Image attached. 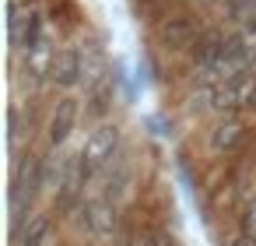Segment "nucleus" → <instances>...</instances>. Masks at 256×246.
<instances>
[{
    "mask_svg": "<svg viewBox=\"0 0 256 246\" xmlns=\"http://www.w3.org/2000/svg\"><path fill=\"white\" fill-rule=\"evenodd\" d=\"M134 4H137V8H165L168 0H134Z\"/></svg>",
    "mask_w": 256,
    "mask_h": 246,
    "instance_id": "nucleus-12",
    "label": "nucleus"
},
{
    "mask_svg": "<svg viewBox=\"0 0 256 246\" xmlns=\"http://www.w3.org/2000/svg\"><path fill=\"white\" fill-rule=\"evenodd\" d=\"M238 232H246V235L256 239V197L246 204V214H242V221H238Z\"/></svg>",
    "mask_w": 256,
    "mask_h": 246,
    "instance_id": "nucleus-11",
    "label": "nucleus"
},
{
    "mask_svg": "<svg viewBox=\"0 0 256 246\" xmlns=\"http://www.w3.org/2000/svg\"><path fill=\"white\" fill-rule=\"evenodd\" d=\"M42 39V11L28 0H8V43L11 53H25Z\"/></svg>",
    "mask_w": 256,
    "mask_h": 246,
    "instance_id": "nucleus-3",
    "label": "nucleus"
},
{
    "mask_svg": "<svg viewBox=\"0 0 256 246\" xmlns=\"http://www.w3.org/2000/svg\"><path fill=\"white\" fill-rule=\"evenodd\" d=\"M137 246H140V239H137Z\"/></svg>",
    "mask_w": 256,
    "mask_h": 246,
    "instance_id": "nucleus-14",
    "label": "nucleus"
},
{
    "mask_svg": "<svg viewBox=\"0 0 256 246\" xmlns=\"http://www.w3.org/2000/svg\"><path fill=\"white\" fill-rule=\"evenodd\" d=\"M14 235V246H46L50 235H53V214L50 211H36L22 228L11 232Z\"/></svg>",
    "mask_w": 256,
    "mask_h": 246,
    "instance_id": "nucleus-10",
    "label": "nucleus"
},
{
    "mask_svg": "<svg viewBox=\"0 0 256 246\" xmlns=\"http://www.w3.org/2000/svg\"><path fill=\"white\" fill-rule=\"evenodd\" d=\"M246 106H249V109H256V78H252V85H249V95H246Z\"/></svg>",
    "mask_w": 256,
    "mask_h": 246,
    "instance_id": "nucleus-13",
    "label": "nucleus"
},
{
    "mask_svg": "<svg viewBox=\"0 0 256 246\" xmlns=\"http://www.w3.org/2000/svg\"><path fill=\"white\" fill-rule=\"evenodd\" d=\"M53 57H56V46L46 39V32H42V39L32 46V50H25V74H28V81H36V85H46L50 78H53Z\"/></svg>",
    "mask_w": 256,
    "mask_h": 246,
    "instance_id": "nucleus-9",
    "label": "nucleus"
},
{
    "mask_svg": "<svg viewBox=\"0 0 256 246\" xmlns=\"http://www.w3.org/2000/svg\"><path fill=\"white\" fill-rule=\"evenodd\" d=\"M246 134H249L246 120H242L238 113H228V116H221V120L214 123V130L207 134V148H210V155H232V151L246 141Z\"/></svg>",
    "mask_w": 256,
    "mask_h": 246,
    "instance_id": "nucleus-8",
    "label": "nucleus"
},
{
    "mask_svg": "<svg viewBox=\"0 0 256 246\" xmlns=\"http://www.w3.org/2000/svg\"><path fill=\"white\" fill-rule=\"evenodd\" d=\"M204 36V22L193 11H165L154 22V43L162 53H190L196 39Z\"/></svg>",
    "mask_w": 256,
    "mask_h": 246,
    "instance_id": "nucleus-2",
    "label": "nucleus"
},
{
    "mask_svg": "<svg viewBox=\"0 0 256 246\" xmlns=\"http://www.w3.org/2000/svg\"><path fill=\"white\" fill-rule=\"evenodd\" d=\"M78 214H81V225L88 228L92 239H98V242L116 239V232H120V200H109V197L95 193V197L81 200Z\"/></svg>",
    "mask_w": 256,
    "mask_h": 246,
    "instance_id": "nucleus-4",
    "label": "nucleus"
},
{
    "mask_svg": "<svg viewBox=\"0 0 256 246\" xmlns=\"http://www.w3.org/2000/svg\"><path fill=\"white\" fill-rule=\"evenodd\" d=\"M84 74H88V60H84L81 46H78V43H64V46H56L50 85L60 88V92H74V88L84 81Z\"/></svg>",
    "mask_w": 256,
    "mask_h": 246,
    "instance_id": "nucleus-6",
    "label": "nucleus"
},
{
    "mask_svg": "<svg viewBox=\"0 0 256 246\" xmlns=\"http://www.w3.org/2000/svg\"><path fill=\"white\" fill-rule=\"evenodd\" d=\"M78 123H81V99H74V95L56 99V106L50 109V120H46V148L60 151L74 137Z\"/></svg>",
    "mask_w": 256,
    "mask_h": 246,
    "instance_id": "nucleus-5",
    "label": "nucleus"
},
{
    "mask_svg": "<svg viewBox=\"0 0 256 246\" xmlns=\"http://www.w3.org/2000/svg\"><path fill=\"white\" fill-rule=\"evenodd\" d=\"M98 176H102V197H109V200H123V197L134 190L137 165H134L130 151H126V148H120V155H116V158H112Z\"/></svg>",
    "mask_w": 256,
    "mask_h": 246,
    "instance_id": "nucleus-7",
    "label": "nucleus"
},
{
    "mask_svg": "<svg viewBox=\"0 0 256 246\" xmlns=\"http://www.w3.org/2000/svg\"><path fill=\"white\" fill-rule=\"evenodd\" d=\"M123 148V130L116 123H95L84 137V144L78 148V176L88 183L95 179Z\"/></svg>",
    "mask_w": 256,
    "mask_h": 246,
    "instance_id": "nucleus-1",
    "label": "nucleus"
}]
</instances>
